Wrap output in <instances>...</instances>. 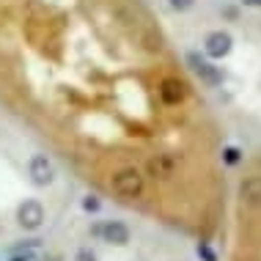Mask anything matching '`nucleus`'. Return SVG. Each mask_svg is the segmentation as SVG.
<instances>
[{
	"mask_svg": "<svg viewBox=\"0 0 261 261\" xmlns=\"http://www.w3.org/2000/svg\"><path fill=\"white\" fill-rule=\"evenodd\" d=\"M0 110L86 157L209 135V105L143 0H0Z\"/></svg>",
	"mask_w": 261,
	"mask_h": 261,
	"instance_id": "1",
	"label": "nucleus"
},
{
	"mask_svg": "<svg viewBox=\"0 0 261 261\" xmlns=\"http://www.w3.org/2000/svg\"><path fill=\"white\" fill-rule=\"evenodd\" d=\"M185 63L193 69L195 77H198V80H201L206 88H217V86L223 83V72L215 66V63H209L206 58H201L198 53H187V55H185Z\"/></svg>",
	"mask_w": 261,
	"mask_h": 261,
	"instance_id": "2",
	"label": "nucleus"
},
{
	"mask_svg": "<svg viewBox=\"0 0 261 261\" xmlns=\"http://www.w3.org/2000/svg\"><path fill=\"white\" fill-rule=\"evenodd\" d=\"M28 176L36 187H47L53 185L55 179V168H53V160L47 154H33L31 162H28Z\"/></svg>",
	"mask_w": 261,
	"mask_h": 261,
	"instance_id": "3",
	"label": "nucleus"
},
{
	"mask_svg": "<svg viewBox=\"0 0 261 261\" xmlns=\"http://www.w3.org/2000/svg\"><path fill=\"white\" fill-rule=\"evenodd\" d=\"M94 234L102 237L105 242H110V245H126L129 237H132V231H129V225H126L124 220H105L102 225L94 228Z\"/></svg>",
	"mask_w": 261,
	"mask_h": 261,
	"instance_id": "4",
	"label": "nucleus"
},
{
	"mask_svg": "<svg viewBox=\"0 0 261 261\" xmlns=\"http://www.w3.org/2000/svg\"><path fill=\"white\" fill-rule=\"evenodd\" d=\"M231 44H234V39L225 31H212L209 36L203 39V53L217 61V58H225V55L231 53Z\"/></svg>",
	"mask_w": 261,
	"mask_h": 261,
	"instance_id": "5",
	"label": "nucleus"
},
{
	"mask_svg": "<svg viewBox=\"0 0 261 261\" xmlns=\"http://www.w3.org/2000/svg\"><path fill=\"white\" fill-rule=\"evenodd\" d=\"M17 220H19V225L22 228H28V231H36L41 223H44V206H41L39 201H25L22 206L17 209Z\"/></svg>",
	"mask_w": 261,
	"mask_h": 261,
	"instance_id": "6",
	"label": "nucleus"
},
{
	"mask_svg": "<svg viewBox=\"0 0 261 261\" xmlns=\"http://www.w3.org/2000/svg\"><path fill=\"white\" fill-rule=\"evenodd\" d=\"M239 198H242L245 206L261 209V176H248V179H242V185H239Z\"/></svg>",
	"mask_w": 261,
	"mask_h": 261,
	"instance_id": "7",
	"label": "nucleus"
},
{
	"mask_svg": "<svg viewBox=\"0 0 261 261\" xmlns=\"http://www.w3.org/2000/svg\"><path fill=\"white\" fill-rule=\"evenodd\" d=\"M220 157H223V165H239L242 162V151L237 146H223Z\"/></svg>",
	"mask_w": 261,
	"mask_h": 261,
	"instance_id": "8",
	"label": "nucleus"
},
{
	"mask_svg": "<svg viewBox=\"0 0 261 261\" xmlns=\"http://www.w3.org/2000/svg\"><path fill=\"white\" fill-rule=\"evenodd\" d=\"M99 206H102V201L96 198V195H86V198H83V209L86 212H99Z\"/></svg>",
	"mask_w": 261,
	"mask_h": 261,
	"instance_id": "9",
	"label": "nucleus"
},
{
	"mask_svg": "<svg viewBox=\"0 0 261 261\" xmlns=\"http://www.w3.org/2000/svg\"><path fill=\"white\" fill-rule=\"evenodd\" d=\"M198 256H201L203 261H217V256H215V250H212V248H209L206 242H201V245H198Z\"/></svg>",
	"mask_w": 261,
	"mask_h": 261,
	"instance_id": "10",
	"label": "nucleus"
},
{
	"mask_svg": "<svg viewBox=\"0 0 261 261\" xmlns=\"http://www.w3.org/2000/svg\"><path fill=\"white\" fill-rule=\"evenodd\" d=\"M74 261H96V253L91 248H80V250H77V256H74Z\"/></svg>",
	"mask_w": 261,
	"mask_h": 261,
	"instance_id": "11",
	"label": "nucleus"
},
{
	"mask_svg": "<svg viewBox=\"0 0 261 261\" xmlns=\"http://www.w3.org/2000/svg\"><path fill=\"white\" fill-rule=\"evenodd\" d=\"M168 3H171V9H176V11H187V9H193L195 0H168Z\"/></svg>",
	"mask_w": 261,
	"mask_h": 261,
	"instance_id": "12",
	"label": "nucleus"
},
{
	"mask_svg": "<svg viewBox=\"0 0 261 261\" xmlns=\"http://www.w3.org/2000/svg\"><path fill=\"white\" fill-rule=\"evenodd\" d=\"M248 3H250V6H261V0H248Z\"/></svg>",
	"mask_w": 261,
	"mask_h": 261,
	"instance_id": "13",
	"label": "nucleus"
}]
</instances>
